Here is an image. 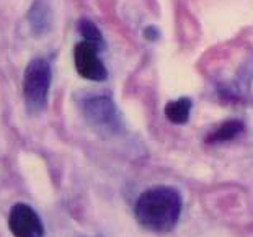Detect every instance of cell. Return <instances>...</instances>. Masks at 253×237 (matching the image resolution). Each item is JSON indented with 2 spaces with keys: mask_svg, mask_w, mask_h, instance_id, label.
I'll list each match as a JSON object with an SVG mask.
<instances>
[{
  "mask_svg": "<svg viewBox=\"0 0 253 237\" xmlns=\"http://www.w3.org/2000/svg\"><path fill=\"white\" fill-rule=\"evenodd\" d=\"M134 211L142 228L155 234H167L180 221L181 196L171 187L149 188L139 196Z\"/></svg>",
  "mask_w": 253,
  "mask_h": 237,
  "instance_id": "6da1fadb",
  "label": "cell"
},
{
  "mask_svg": "<svg viewBox=\"0 0 253 237\" xmlns=\"http://www.w3.org/2000/svg\"><path fill=\"white\" fill-rule=\"evenodd\" d=\"M52 80L51 64L42 57H36L25 69L23 96L30 111L40 113L46 108Z\"/></svg>",
  "mask_w": 253,
  "mask_h": 237,
  "instance_id": "7a4b0ae2",
  "label": "cell"
},
{
  "mask_svg": "<svg viewBox=\"0 0 253 237\" xmlns=\"http://www.w3.org/2000/svg\"><path fill=\"white\" fill-rule=\"evenodd\" d=\"M84 115L90 125L98 131L115 134L121 129V118L110 96H90L84 103Z\"/></svg>",
  "mask_w": 253,
  "mask_h": 237,
  "instance_id": "3957f363",
  "label": "cell"
},
{
  "mask_svg": "<svg viewBox=\"0 0 253 237\" xmlns=\"http://www.w3.org/2000/svg\"><path fill=\"white\" fill-rule=\"evenodd\" d=\"M74 64L80 77L101 82L108 77L105 64L98 57V49L90 43L80 41L74 47Z\"/></svg>",
  "mask_w": 253,
  "mask_h": 237,
  "instance_id": "277c9868",
  "label": "cell"
},
{
  "mask_svg": "<svg viewBox=\"0 0 253 237\" xmlns=\"http://www.w3.org/2000/svg\"><path fill=\"white\" fill-rule=\"evenodd\" d=\"M8 228L15 237H42L44 226L38 213L28 204L18 203L10 209Z\"/></svg>",
  "mask_w": 253,
  "mask_h": 237,
  "instance_id": "5b68a950",
  "label": "cell"
},
{
  "mask_svg": "<svg viewBox=\"0 0 253 237\" xmlns=\"http://www.w3.org/2000/svg\"><path fill=\"white\" fill-rule=\"evenodd\" d=\"M51 21V8L46 0H35L28 12V23L31 26V31L36 36L44 35L49 30Z\"/></svg>",
  "mask_w": 253,
  "mask_h": 237,
  "instance_id": "8992f818",
  "label": "cell"
},
{
  "mask_svg": "<svg viewBox=\"0 0 253 237\" xmlns=\"http://www.w3.org/2000/svg\"><path fill=\"white\" fill-rule=\"evenodd\" d=\"M244 131V123L240 120H229L222 123L217 129L209 134L206 141L209 144H216V142H225V141H232L239 134Z\"/></svg>",
  "mask_w": 253,
  "mask_h": 237,
  "instance_id": "52a82bcc",
  "label": "cell"
},
{
  "mask_svg": "<svg viewBox=\"0 0 253 237\" xmlns=\"http://www.w3.org/2000/svg\"><path fill=\"white\" fill-rule=\"evenodd\" d=\"M191 113V100L190 98H178L169 101L165 106V116L169 118L173 125H185Z\"/></svg>",
  "mask_w": 253,
  "mask_h": 237,
  "instance_id": "ba28073f",
  "label": "cell"
},
{
  "mask_svg": "<svg viewBox=\"0 0 253 237\" xmlns=\"http://www.w3.org/2000/svg\"><path fill=\"white\" fill-rule=\"evenodd\" d=\"M77 30H79V33L82 35L85 43L93 45L96 49H103L105 47L103 35H101V31L98 30V26H96L93 21H90L88 18H80L77 23Z\"/></svg>",
  "mask_w": 253,
  "mask_h": 237,
  "instance_id": "9c48e42d",
  "label": "cell"
},
{
  "mask_svg": "<svg viewBox=\"0 0 253 237\" xmlns=\"http://www.w3.org/2000/svg\"><path fill=\"white\" fill-rule=\"evenodd\" d=\"M144 36L147 38L149 41H155V40H159V30L155 28V26H147V28L144 30Z\"/></svg>",
  "mask_w": 253,
  "mask_h": 237,
  "instance_id": "30bf717a",
  "label": "cell"
}]
</instances>
